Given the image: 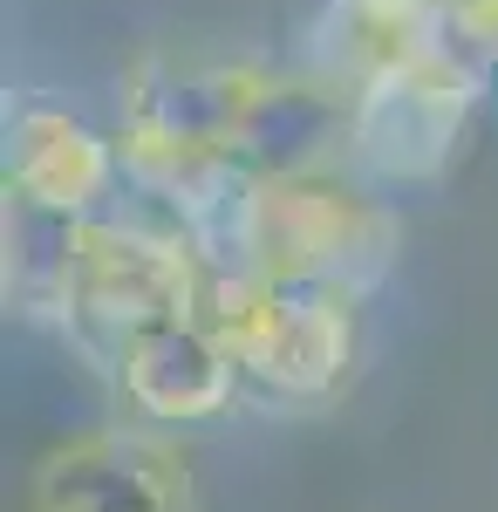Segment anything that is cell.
I'll return each mask as SVG.
<instances>
[{
	"label": "cell",
	"instance_id": "cell-1",
	"mask_svg": "<svg viewBox=\"0 0 498 512\" xmlns=\"http://www.w3.org/2000/svg\"><path fill=\"white\" fill-rule=\"evenodd\" d=\"M205 315L239 355V383L280 410L342 396L355 369V294L314 280H205Z\"/></svg>",
	"mask_w": 498,
	"mask_h": 512
},
{
	"label": "cell",
	"instance_id": "cell-2",
	"mask_svg": "<svg viewBox=\"0 0 498 512\" xmlns=\"http://www.w3.org/2000/svg\"><path fill=\"white\" fill-rule=\"evenodd\" d=\"M478 89H485V69L464 62L451 41L355 82L348 171L362 185H430V178H444L458 164L464 137H471Z\"/></svg>",
	"mask_w": 498,
	"mask_h": 512
},
{
	"label": "cell",
	"instance_id": "cell-3",
	"mask_svg": "<svg viewBox=\"0 0 498 512\" xmlns=\"http://www.w3.org/2000/svg\"><path fill=\"white\" fill-rule=\"evenodd\" d=\"M192 308H205V267L185 246V233L144 226V219H103V212L82 219L76 280L62 308V328L82 349L116 362L144 328L192 315Z\"/></svg>",
	"mask_w": 498,
	"mask_h": 512
},
{
	"label": "cell",
	"instance_id": "cell-4",
	"mask_svg": "<svg viewBox=\"0 0 498 512\" xmlns=\"http://www.w3.org/2000/svg\"><path fill=\"white\" fill-rule=\"evenodd\" d=\"M396 212L362 185L321 178H260L253 212V274L246 280H314L335 294H369L396 267Z\"/></svg>",
	"mask_w": 498,
	"mask_h": 512
},
{
	"label": "cell",
	"instance_id": "cell-5",
	"mask_svg": "<svg viewBox=\"0 0 498 512\" xmlns=\"http://www.w3.org/2000/svg\"><path fill=\"white\" fill-rule=\"evenodd\" d=\"M28 512H192V465L151 431H89L35 465Z\"/></svg>",
	"mask_w": 498,
	"mask_h": 512
},
{
	"label": "cell",
	"instance_id": "cell-6",
	"mask_svg": "<svg viewBox=\"0 0 498 512\" xmlns=\"http://www.w3.org/2000/svg\"><path fill=\"white\" fill-rule=\"evenodd\" d=\"M267 69L260 62H205V55H144L123 69V130L151 144L232 151Z\"/></svg>",
	"mask_w": 498,
	"mask_h": 512
},
{
	"label": "cell",
	"instance_id": "cell-7",
	"mask_svg": "<svg viewBox=\"0 0 498 512\" xmlns=\"http://www.w3.org/2000/svg\"><path fill=\"white\" fill-rule=\"evenodd\" d=\"M348 103L355 89H342L321 69H267L253 110L232 137V158L260 178H321L348 164Z\"/></svg>",
	"mask_w": 498,
	"mask_h": 512
},
{
	"label": "cell",
	"instance_id": "cell-8",
	"mask_svg": "<svg viewBox=\"0 0 498 512\" xmlns=\"http://www.w3.org/2000/svg\"><path fill=\"white\" fill-rule=\"evenodd\" d=\"M116 383L123 396L157 417V424H198V417H219L232 396L246 390L239 383V355L219 335V321L192 308V315H171L144 328L130 349L116 355Z\"/></svg>",
	"mask_w": 498,
	"mask_h": 512
},
{
	"label": "cell",
	"instance_id": "cell-9",
	"mask_svg": "<svg viewBox=\"0 0 498 512\" xmlns=\"http://www.w3.org/2000/svg\"><path fill=\"white\" fill-rule=\"evenodd\" d=\"M116 178H123L116 137H96L69 110H21L7 130V192L89 219L116 192Z\"/></svg>",
	"mask_w": 498,
	"mask_h": 512
},
{
	"label": "cell",
	"instance_id": "cell-10",
	"mask_svg": "<svg viewBox=\"0 0 498 512\" xmlns=\"http://www.w3.org/2000/svg\"><path fill=\"white\" fill-rule=\"evenodd\" d=\"M437 41H444V14L423 0H328L314 21V69L355 89Z\"/></svg>",
	"mask_w": 498,
	"mask_h": 512
},
{
	"label": "cell",
	"instance_id": "cell-11",
	"mask_svg": "<svg viewBox=\"0 0 498 512\" xmlns=\"http://www.w3.org/2000/svg\"><path fill=\"white\" fill-rule=\"evenodd\" d=\"M0 246H7V308L62 321L69 280H76V253H82V212H55L41 198L7 192Z\"/></svg>",
	"mask_w": 498,
	"mask_h": 512
},
{
	"label": "cell",
	"instance_id": "cell-12",
	"mask_svg": "<svg viewBox=\"0 0 498 512\" xmlns=\"http://www.w3.org/2000/svg\"><path fill=\"white\" fill-rule=\"evenodd\" d=\"M444 41L492 76L498 69V0H451L444 7Z\"/></svg>",
	"mask_w": 498,
	"mask_h": 512
},
{
	"label": "cell",
	"instance_id": "cell-13",
	"mask_svg": "<svg viewBox=\"0 0 498 512\" xmlns=\"http://www.w3.org/2000/svg\"><path fill=\"white\" fill-rule=\"evenodd\" d=\"M423 7H437V14H444V7H451V0H423Z\"/></svg>",
	"mask_w": 498,
	"mask_h": 512
}]
</instances>
